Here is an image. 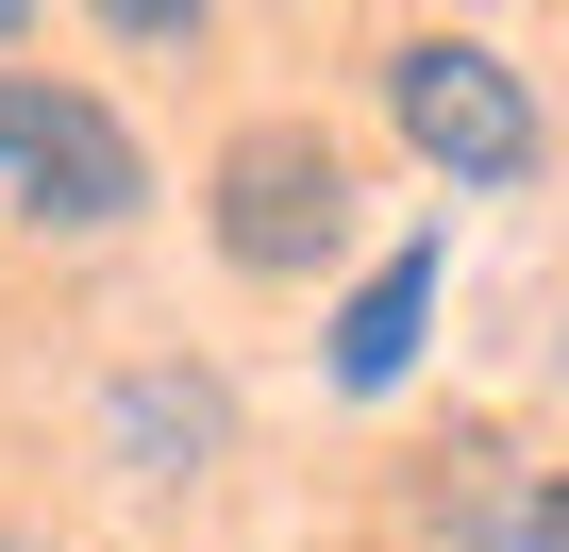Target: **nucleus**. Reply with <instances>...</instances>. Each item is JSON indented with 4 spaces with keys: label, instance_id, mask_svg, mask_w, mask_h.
I'll return each mask as SVG.
<instances>
[{
    "label": "nucleus",
    "instance_id": "obj_1",
    "mask_svg": "<svg viewBox=\"0 0 569 552\" xmlns=\"http://www.w3.org/2000/svg\"><path fill=\"white\" fill-rule=\"evenodd\" d=\"M151 201V151L118 134V101L84 84H34V68H0V234H118Z\"/></svg>",
    "mask_w": 569,
    "mask_h": 552
},
{
    "label": "nucleus",
    "instance_id": "obj_2",
    "mask_svg": "<svg viewBox=\"0 0 569 552\" xmlns=\"http://www.w3.org/2000/svg\"><path fill=\"white\" fill-rule=\"evenodd\" d=\"M201 234H218V268H251V285H302V268L352 234L336 134H319V118H251V134L218 151V184H201Z\"/></svg>",
    "mask_w": 569,
    "mask_h": 552
},
{
    "label": "nucleus",
    "instance_id": "obj_3",
    "mask_svg": "<svg viewBox=\"0 0 569 552\" xmlns=\"http://www.w3.org/2000/svg\"><path fill=\"white\" fill-rule=\"evenodd\" d=\"M386 118L436 184H519L536 168V84L486 51V34H402L386 51Z\"/></svg>",
    "mask_w": 569,
    "mask_h": 552
},
{
    "label": "nucleus",
    "instance_id": "obj_4",
    "mask_svg": "<svg viewBox=\"0 0 569 552\" xmlns=\"http://www.w3.org/2000/svg\"><path fill=\"white\" fill-rule=\"evenodd\" d=\"M101 435H118V469H134V485H184V469H218V452H234V402H218L201 369H134V385L101 402Z\"/></svg>",
    "mask_w": 569,
    "mask_h": 552
},
{
    "label": "nucleus",
    "instance_id": "obj_5",
    "mask_svg": "<svg viewBox=\"0 0 569 552\" xmlns=\"http://www.w3.org/2000/svg\"><path fill=\"white\" fill-rule=\"evenodd\" d=\"M436 268H452V251H436V234H402L369 285L336 302V385H402V369H419V335H436Z\"/></svg>",
    "mask_w": 569,
    "mask_h": 552
},
{
    "label": "nucleus",
    "instance_id": "obj_6",
    "mask_svg": "<svg viewBox=\"0 0 569 552\" xmlns=\"http://www.w3.org/2000/svg\"><path fill=\"white\" fill-rule=\"evenodd\" d=\"M436 535H452V552H569V469L469 452V469L436 485Z\"/></svg>",
    "mask_w": 569,
    "mask_h": 552
},
{
    "label": "nucleus",
    "instance_id": "obj_7",
    "mask_svg": "<svg viewBox=\"0 0 569 552\" xmlns=\"http://www.w3.org/2000/svg\"><path fill=\"white\" fill-rule=\"evenodd\" d=\"M18 34H34V18H18V0H0V51H18Z\"/></svg>",
    "mask_w": 569,
    "mask_h": 552
},
{
    "label": "nucleus",
    "instance_id": "obj_8",
    "mask_svg": "<svg viewBox=\"0 0 569 552\" xmlns=\"http://www.w3.org/2000/svg\"><path fill=\"white\" fill-rule=\"evenodd\" d=\"M0 552H51V535H0Z\"/></svg>",
    "mask_w": 569,
    "mask_h": 552
}]
</instances>
